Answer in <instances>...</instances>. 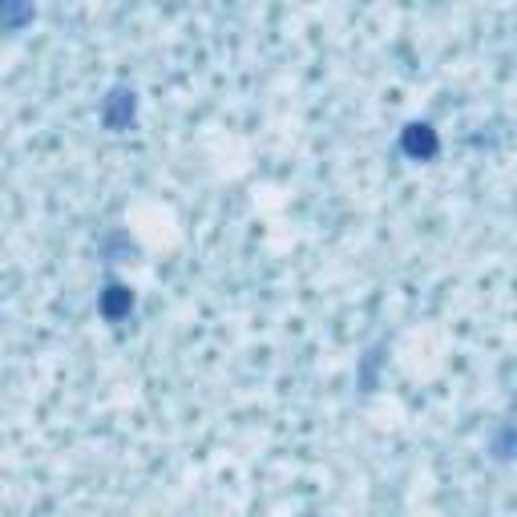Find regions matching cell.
<instances>
[{
  "label": "cell",
  "instance_id": "obj_1",
  "mask_svg": "<svg viewBox=\"0 0 517 517\" xmlns=\"http://www.w3.org/2000/svg\"><path fill=\"white\" fill-rule=\"evenodd\" d=\"M134 118H138V93H134V85H114L106 97H101V126H106V130L122 134V130L134 126Z\"/></svg>",
  "mask_w": 517,
  "mask_h": 517
},
{
  "label": "cell",
  "instance_id": "obj_2",
  "mask_svg": "<svg viewBox=\"0 0 517 517\" xmlns=\"http://www.w3.org/2000/svg\"><path fill=\"white\" fill-rule=\"evenodd\" d=\"M400 150L408 158H417V162H429V158H437L441 138H437V130L429 122H408L404 134H400Z\"/></svg>",
  "mask_w": 517,
  "mask_h": 517
},
{
  "label": "cell",
  "instance_id": "obj_3",
  "mask_svg": "<svg viewBox=\"0 0 517 517\" xmlns=\"http://www.w3.org/2000/svg\"><path fill=\"white\" fill-rule=\"evenodd\" d=\"M97 312L106 316L110 324H122V320L134 312V291H130L126 283H110L106 291L97 295Z\"/></svg>",
  "mask_w": 517,
  "mask_h": 517
},
{
  "label": "cell",
  "instance_id": "obj_4",
  "mask_svg": "<svg viewBox=\"0 0 517 517\" xmlns=\"http://www.w3.org/2000/svg\"><path fill=\"white\" fill-rule=\"evenodd\" d=\"M37 13L29 5H0V33H17L21 25H29Z\"/></svg>",
  "mask_w": 517,
  "mask_h": 517
},
{
  "label": "cell",
  "instance_id": "obj_5",
  "mask_svg": "<svg viewBox=\"0 0 517 517\" xmlns=\"http://www.w3.org/2000/svg\"><path fill=\"white\" fill-rule=\"evenodd\" d=\"M101 255H106V263H126L134 255V243L126 235H106L101 239Z\"/></svg>",
  "mask_w": 517,
  "mask_h": 517
},
{
  "label": "cell",
  "instance_id": "obj_6",
  "mask_svg": "<svg viewBox=\"0 0 517 517\" xmlns=\"http://www.w3.org/2000/svg\"><path fill=\"white\" fill-rule=\"evenodd\" d=\"M505 449H509V425H505L501 437H497V457H501V461H505Z\"/></svg>",
  "mask_w": 517,
  "mask_h": 517
}]
</instances>
